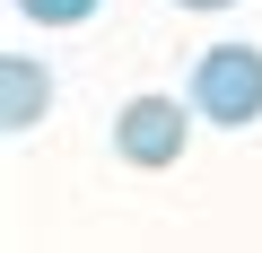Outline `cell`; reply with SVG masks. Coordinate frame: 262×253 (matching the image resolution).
Returning a JSON list of instances; mask_svg holds the SVG:
<instances>
[{
    "instance_id": "cell-2",
    "label": "cell",
    "mask_w": 262,
    "mask_h": 253,
    "mask_svg": "<svg viewBox=\"0 0 262 253\" xmlns=\"http://www.w3.org/2000/svg\"><path fill=\"white\" fill-rule=\"evenodd\" d=\"M184 105L175 96H131L122 113H114V157L122 166H140V175H158V166H175L184 157Z\"/></svg>"
},
{
    "instance_id": "cell-3",
    "label": "cell",
    "mask_w": 262,
    "mask_h": 253,
    "mask_svg": "<svg viewBox=\"0 0 262 253\" xmlns=\"http://www.w3.org/2000/svg\"><path fill=\"white\" fill-rule=\"evenodd\" d=\"M44 105H53V70L27 61V53H9V61H0V131L27 140L35 122H44Z\"/></svg>"
},
{
    "instance_id": "cell-1",
    "label": "cell",
    "mask_w": 262,
    "mask_h": 253,
    "mask_svg": "<svg viewBox=\"0 0 262 253\" xmlns=\"http://www.w3.org/2000/svg\"><path fill=\"white\" fill-rule=\"evenodd\" d=\"M192 113L219 131L262 122V44H210L192 61Z\"/></svg>"
},
{
    "instance_id": "cell-4",
    "label": "cell",
    "mask_w": 262,
    "mask_h": 253,
    "mask_svg": "<svg viewBox=\"0 0 262 253\" xmlns=\"http://www.w3.org/2000/svg\"><path fill=\"white\" fill-rule=\"evenodd\" d=\"M18 18H35V27H88L96 0H18Z\"/></svg>"
},
{
    "instance_id": "cell-5",
    "label": "cell",
    "mask_w": 262,
    "mask_h": 253,
    "mask_svg": "<svg viewBox=\"0 0 262 253\" xmlns=\"http://www.w3.org/2000/svg\"><path fill=\"white\" fill-rule=\"evenodd\" d=\"M175 9H236V0H175Z\"/></svg>"
}]
</instances>
